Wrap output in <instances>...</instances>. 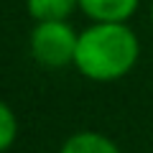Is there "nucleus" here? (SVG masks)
Here are the masks:
<instances>
[{"label":"nucleus","instance_id":"nucleus-1","mask_svg":"<svg viewBox=\"0 0 153 153\" xmlns=\"http://www.w3.org/2000/svg\"><path fill=\"white\" fill-rule=\"evenodd\" d=\"M138 59V38L123 23H97L79 36L74 64L89 79L107 82L128 74Z\"/></svg>","mask_w":153,"mask_h":153},{"label":"nucleus","instance_id":"nucleus-2","mask_svg":"<svg viewBox=\"0 0 153 153\" xmlns=\"http://www.w3.org/2000/svg\"><path fill=\"white\" fill-rule=\"evenodd\" d=\"M79 36H74L64 21H46L38 23L31 33V54L38 64L59 69L66 66L76 54Z\"/></svg>","mask_w":153,"mask_h":153},{"label":"nucleus","instance_id":"nucleus-3","mask_svg":"<svg viewBox=\"0 0 153 153\" xmlns=\"http://www.w3.org/2000/svg\"><path fill=\"white\" fill-rule=\"evenodd\" d=\"M82 10L97 23H123L138 8V0H79Z\"/></svg>","mask_w":153,"mask_h":153},{"label":"nucleus","instance_id":"nucleus-4","mask_svg":"<svg viewBox=\"0 0 153 153\" xmlns=\"http://www.w3.org/2000/svg\"><path fill=\"white\" fill-rule=\"evenodd\" d=\"M61 153H120L110 138L100 133H76L64 143Z\"/></svg>","mask_w":153,"mask_h":153},{"label":"nucleus","instance_id":"nucleus-5","mask_svg":"<svg viewBox=\"0 0 153 153\" xmlns=\"http://www.w3.org/2000/svg\"><path fill=\"white\" fill-rule=\"evenodd\" d=\"M74 5H79V0H28V13L38 23L64 21L74 10Z\"/></svg>","mask_w":153,"mask_h":153},{"label":"nucleus","instance_id":"nucleus-6","mask_svg":"<svg viewBox=\"0 0 153 153\" xmlns=\"http://www.w3.org/2000/svg\"><path fill=\"white\" fill-rule=\"evenodd\" d=\"M16 130H18L16 115L10 112V107L5 102H0V153L10 148V143L16 140Z\"/></svg>","mask_w":153,"mask_h":153}]
</instances>
